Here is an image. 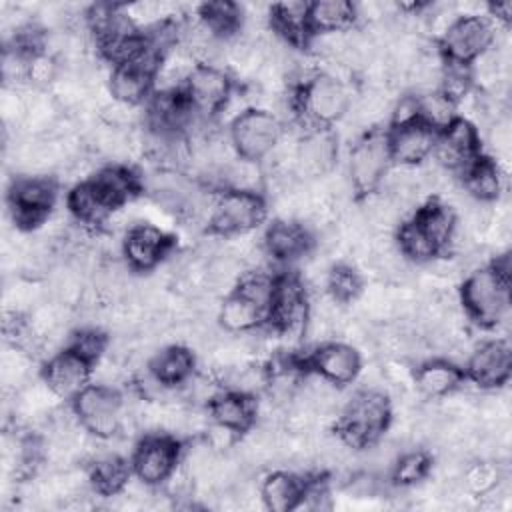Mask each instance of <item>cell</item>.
<instances>
[{
  "instance_id": "cell-40",
  "label": "cell",
  "mask_w": 512,
  "mask_h": 512,
  "mask_svg": "<svg viewBox=\"0 0 512 512\" xmlns=\"http://www.w3.org/2000/svg\"><path fill=\"white\" fill-rule=\"evenodd\" d=\"M104 348H106V340H104V336L100 332H96V330H82V332H78L72 338L68 350L76 352L78 356H82L86 362L92 364L94 360H98L102 356Z\"/></svg>"
},
{
  "instance_id": "cell-39",
  "label": "cell",
  "mask_w": 512,
  "mask_h": 512,
  "mask_svg": "<svg viewBox=\"0 0 512 512\" xmlns=\"http://www.w3.org/2000/svg\"><path fill=\"white\" fill-rule=\"evenodd\" d=\"M430 460L424 452H408L400 454L394 462V478L400 484H412L426 476Z\"/></svg>"
},
{
  "instance_id": "cell-32",
  "label": "cell",
  "mask_w": 512,
  "mask_h": 512,
  "mask_svg": "<svg viewBox=\"0 0 512 512\" xmlns=\"http://www.w3.org/2000/svg\"><path fill=\"white\" fill-rule=\"evenodd\" d=\"M240 20H242V10L234 2L220 0V2H208L200 6V24L216 38L234 32L240 26Z\"/></svg>"
},
{
  "instance_id": "cell-6",
  "label": "cell",
  "mask_w": 512,
  "mask_h": 512,
  "mask_svg": "<svg viewBox=\"0 0 512 512\" xmlns=\"http://www.w3.org/2000/svg\"><path fill=\"white\" fill-rule=\"evenodd\" d=\"M390 160L388 138L380 132L362 136L350 152V180L352 186L364 194L372 192L384 178Z\"/></svg>"
},
{
  "instance_id": "cell-1",
  "label": "cell",
  "mask_w": 512,
  "mask_h": 512,
  "mask_svg": "<svg viewBox=\"0 0 512 512\" xmlns=\"http://www.w3.org/2000/svg\"><path fill=\"white\" fill-rule=\"evenodd\" d=\"M390 406L384 394L366 390L356 394L346 406L338 434L352 446L362 448L372 444L388 426Z\"/></svg>"
},
{
  "instance_id": "cell-13",
  "label": "cell",
  "mask_w": 512,
  "mask_h": 512,
  "mask_svg": "<svg viewBox=\"0 0 512 512\" xmlns=\"http://www.w3.org/2000/svg\"><path fill=\"white\" fill-rule=\"evenodd\" d=\"M336 156H338V140L334 132L314 130L300 140L294 152V166L302 176L318 178V176H326L334 168Z\"/></svg>"
},
{
  "instance_id": "cell-37",
  "label": "cell",
  "mask_w": 512,
  "mask_h": 512,
  "mask_svg": "<svg viewBox=\"0 0 512 512\" xmlns=\"http://www.w3.org/2000/svg\"><path fill=\"white\" fill-rule=\"evenodd\" d=\"M328 290L330 296L336 302H348L354 300L362 290V280L358 272H354L350 266H338L328 274Z\"/></svg>"
},
{
  "instance_id": "cell-30",
  "label": "cell",
  "mask_w": 512,
  "mask_h": 512,
  "mask_svg": "<svg viewBox=\"0 0 512 512\" xmlns=\"http://www.w3.org/2000/svg\"><path fill=\"white\" fill-rule=\"evenodd\" d=\"M302 490L304 488L294 476L286 472H276L264 480L262 500L270 510L284 512L298 506V502L302 500Z\"/></svg>"
},
{
  "instance_id": "cell-3",
  "label": "cell",
  "mask_w": 512,
  "mask_h": 512,
  "mask_svg": "<svg viewBox=\"0 0 512 512\" xmlns=\"http://www.w3.org/2000/svg\"><path fill=\"white\" fill-rule=\"evenodd\" d=\"M232 144L250 162L268 156L280 140V124L266 110H244L232 122Z\"/></svg>"
},
{
  "instance_id": "cell-31",
  "label": "cell",
  "mask_w": 512,
  "mask_h": 512,
  "mask_svg": "<svg viewBox=\"0 0 512 512\" xmlns=\"http://www.w3.org/2000/svg\"><path fill=\"white\" fill-rule=\"evenodd\" d=\"M502 178L498 172V166L488 160H474L466 170V190L480 202L494 200L500 194Z\"/></svg>"
},
{
  "instance_id": "cell-16",
  "label": "cell",
  "mask_w": 512,
  "mask_h": 512,
  "mask_svg": "<svg viewBox=\"0 0 512 512\" xmlns=\"http://www.w3.org/2000/svg\"><path fill=\"white\" fill-rule=\"evenodd\" d=\"M478 152L476 128L462 118H454L444 126V134L436 144V158L446 168L470 166Z\"/></svg>"
},
{
  "instance_id": "cell-29",
  "label": "cell",
  "mask_w": 512,
  "mask_h": 512,
  "mask_svg": "<svg viewBox=\"0 0 512 512\" xmlns=\"http://www.w3.org/2000/svg\"><path fill=\"white\" fill-rule=\"evenodd\" d=\"M68 206L84 222H98L114 210L94 180L76 186L68 196Z\"/></svg>"
},
{
  "instance_id": "cell-25",
  "label": "cell",
  "mask_w": 512,
  "mask_h": 512,
  "mask_svg": "<svg viewBox=\"0 0 512 512\" xmlns=\"http://www.w3.org/2000/svg\"><path fill=\"white\" fill-rule=\"evenodd\" d=\"M194 358L184 346H168L150 360V374L166 386L184 384L192 374Z\"/></svg>"
},
{
  "instance_id": "cell-35",
  "label": "cell",
  "mask_w": 512,
  "mask_h": 512,
  "mask_svg": "<svg viewBox=\"0 0 512 512\" xmlns=\"http://www.w3.org/2000/svg\"><path fill=\"white\" fill-rule=\"evenodd\" d=\"M398 250L416 262H424L438 252V246L424 234V230L416 222H408L398 232Z\"/></svg>"
},
{
  "instance_id": "cell-18",
  "label": "cell",
  "mask_w": 512,
  "mask_h": 512,
  "mask_svg": "<svg viewBox=\"0 0 512 512\" xmlns=\"http://www.w3.org/2000/svg\"><path fill=\"white\" fill-rule=\"evenodd\" d=\"M434 146V128L422 120H414L404 126H396L394 134L388 138L390 158L400 164H416L424 160Z\"/></svg>"
},
{
  "instance_id": "cell-8",
  "label": "cell",
  "mask_w": 512,
  "mask_h": 512,
  "mask_svg": "<svg viewBox=\"0 0 512 512\" xmlns=\"http://www.w3.org/2000/svg\"><path fill=\"white\" fill-rule=\"evenodd\" d=\"M158 66V54L150 44L144 56L136 62L116 66L110 74V94L114 96V100L126 106L138 104L148 94L152 78L158 72Z\"/></svg>"
},
{
  "instance_id": "cell-17",
  "label": "cell",
  "mask_w": 512,
  "mask_h": 512,
  "mask_svg": "<svg viewBox=\"0 0 512 512\" xmlns=\"http://www.w3.org/2000/svg\"><path fill=\"white\" fill-rule=\"evenodd\" d=\"M468 376L478 386H500L510 376V348L506 342H488L468 358Z\"/></svg>"
},
{
  "instance_id": "cell-9",
  "label": "cell",
  "mask_w": 512,
  "mask_h": 512,
  "mask_svg": "<svg viewBox=\"0 0 512 512\" xmlns=\"http://www.w3.org/2000/svg\"><path fill=\"white\" fill-rule=\"evenodd\" d=\"M350 94L346 86L328 74L314 76L302 88V108L318 122H334L346 114Z\"/></svg>"
},
{
  "instance_id": "cell-28",
  "label": "cell",
  "mask_w": 512,
  "mask_h": 512,
  "mask_svg": "<svg viewBox=\"0 0 512 512\" xmlns=\"http://www.w3.org/2000/svg\"><path fill=\"white\" fill-rule=\"evenodd\" d=\"M424 234L438 246V250L446 244H450V238L456 230V218L454 212L438 202H430L424 208H420V212L416 214L414 220Z\"/></svg>"
},
{
  "instance_id": "cell-26",
  "label": "cell",
  "mask_w": 512,
  "mask_h": 512,
  "mask_svg": "<svg viewBox=\"0 0 512 512\" xmlns=\"http://www.w3.org/2000/svg\"><path fill=\"white\" fill-rule=\"evenodd\" d=\"M460 378H462V372L454 364L444 360L424 362L414 376L418 390L428 398L450 394L460 384Z\"/></svg>"
},
{
  "instance_id": "cell-7",
  "label": "cell",
  "mask_w": 512,
  "mask_h": 512,
  "mask_svg": "<svg viewBox=\"0 0 512 512\" xmlns=\"http://www.w3.org/2000/svg\"><path fill=\"white\" fill-rule=\"evenodd\" d=\"M264 218V202L256 192L230 190L226 192L212 212V228L220 234L246 232L258 226Z\"/></svg>"
},
{
  "instance_id": "cell-5",
  "label": "cell",
  "mask_w": 512,
  "mask_h": 512,
  "mask_svg": "<svg viewBox=\"0 0 512 512\" xmlns=\"http://www.w3.org/2000/svg\"><path fill=\"white\" fill-rule=\"evenodd\" d=\"M492 42V26L478 14H464L444 30L442 50L452 64L464 66L482 56Z\"/></svg>"
},
{
  "instance_id": "cell-14",
  "label": "cell",
  "mask_w": 512,
  "mask_h": 512,
  "mask_svg": "<svg viewBox=\"0 0 512 512\" xmlns=\"http://www.w3.org/2000/svg\"><path fill=\"white\" fill-rule=\"evenodd\" d=\"M90 376V362H86L82 356H78L72 350H64L56 354L44 368V380L46 386L66 398V396H78L88 384Z\"/></svg>"
},
{
  "instance_id": "cell-12",
  "label": "cell",
  "mask_w": 512,
  "mask_h": 512,
  "mask_svg": "<svg viewBox=\"0 0 512 512\" xmlns=\"http://www.w3.org/2000/svg\"><path fill=\"white\" fill-rule=\"evenodd\" d=\"M178 446L168 436H150L134 452V472L144 484L164 482L176 468Z\"/></svg>"
},
{
  "instance_id": "cell-42",
  "label": "cell",
  "mask_w": 512,
  "mask_h": 512,
  "mask_svg": "<svg viewBox=\"0 0 512 512\" xmlns=\"http://www.w3.org/2000/svg\"><path fill=\"white\" fill-rule=\"evenodd\" d=\"M492 16L498 18V20H504L508 22L510 20V14H512V2H500V4H490L488 6Z\"/></svg>"
},
{
  "instance_id": "cell-11",
  "label": "cell",
  "mask_w": 512,
  "mask_h": 512,
  "mask_svg": "<svg viewBox=\"0 0 512 512\" xmlns=\"http://www.w3.org/2000/svg\"><path fill=\"white\" fill-rule=\"evenodd\" d=\"M56 188L48 178H22L12 184L10 206L14 210V220L22 226H32L42 220L44 214L54 204Z\"/></svg>"
},
{
  "instance_id": "cell-34",
  "label": "cell",
  "mask_w": 512,
  "mask_h": 512,
  "mask_svg": "<svg viewBox=\"0 0 512 512\" xmlns=\"http://www.w3.org/2000/svg\"><path fill=\"white\" fill-rule=\"evenodd\" d=\"M94 184L102 190V194L108 198V202L114 208H118L124 200H128L136 190L134 176L124 168H106V170H102L94 178Z\"/></svg>"
},
{
  "instance_id": "cell-21",
  "label": "cell",
  "mask_w": 512,
  "mask_h": 512,
  "mask_svg": "<svg viewBox=\"0 0 512 512\" xmlns=\"http://www.w3.org/2000/svg\"><path fill=\"white\" fill-rule=\"evenodd\" d=\"M358 18V8L346 0H322L308 8L310 30L320 34H338L354 24Z\"/></svg>"
},
{
  "instance_id": "cell-10",
  "label": "cell",
  "mask_w": 512,
  "mask_h": 512,
  "mask_svg": "<svg viewBox=\"0 0 512 512\" xmlns=\"http://www.w3.org/2000/svg\"><path fill=\"white\" fill-rule=\"evenodd\" d=\"M268 312L270 320L280 332L290 334L304 330L308 320V306L302 284L292 276H282L274 280Z\"/></svg>"
},
{
  "instance_id": "cell-15",
  "label": "cell",
  "mask_w": 512,
  "mask_h": 512,
  "mask_svg": "<svg viewBox=\"0 0 512 512\" xmlns=\"http://www.w3.org/2000/svg\"><path fill=\"white\" fill-rule=\"evenodd\" d=\"M186 84L190 104L202 112H214L222 108L230 96L228 76L212 64L196 66Z\"/></svg>"
},
{
  "instance_id": "cell-23",
  "label": "cell",
  "mask_w": 512,
  "mask_h": 512,
  "mask_svg": "<svg viewBox=\"0 0 512 512\" xmlns=\"http://www.w3.org/2000/svg\"><path fill=\"white\" fill-rule=\"evenodd\" d=\"M266 250L278 258V260H290L298 258L306 252L310 238L306 230L290 220H276L268 230H266Z\"/></svg>"
},
{
  "instance_id": "cell-2",
  "label": "cell",
  "mask_w": 512,
  "mask_h": 512,
  "mask_svg": "<svg viewBox=\"0 0 512 512\" xmlns=\"http://www.w3.org/2000/svg\"><path fill=\"white\" fill-rule=\"evenodd\" d=\"M462 302L472 318L482 324L504 320L508 310V276L496 268H480L472 272L462 286Z\"/></svg>"
},
{
  "instance_id": "cell-33",
  "label": "cell",
  "mask_w": 512,
  "mask_h": 512,
  "mask_svg": "<svg viewBox=\"0 0 512 512\" xmlns=\"http://www.w3.org/2000/svg\"><path fill=\"white\" fill-rule=\"evenodd\" d=\"M128 480V468L116 454H104L94 460L92 484L102 494H116Z\"/></svg>"
},
{
  "instance_id": "cell-22",
  "label": "cell",
  "mask_w": 512,
  "mask_h": 512,
  "mask_svg": "<svg viewBox=\"0 0 512 512\" xmlns=\"http://www.w3.org/2000/svg\"><path fill=\"white\" fill-rule=\"evenodd\" d=\"M210 414L216 424L230 428L234 432H242L252 424L256 416V408L248 398V394L228 392V394H218L210 400Z\"/></svg>"
},
{
  "instance_id": "cell-38",
  "label": "cell",
  "mask_w": 512,
  "mask_h": 512,
  "mask_svg": "<svg viewBox=\"0 0 512 512\" xmlns=\"http://www.w3.org/2000/svg\"><path fill=\"white\" fill-rule=\"evenodd\" d=\"M498 482H500V468L494 462H490V460L474 462L464 472V486H466V490L476 492L480 496L490 492L492 488H496Z\"/></svg>"
},
{
  "instance_id": "cell-36",
  "label": "cell",
  "mask_w": 512,
  "mask_h": 512,
  "mask_svg": "<svg viewBox=\"0 0 512 512\" xmlns=\"http://www.w3.org/2000/svg\"><path fill=\"white\" fill-rule=\"evenodd\" d=\"M418 102V118L428 124L430 128L434 126H448L454 118H452V102L442 96L440 92H430L424 94L420 98H416Z\"/></svg>"
},
{
  "instance_id": "cell-24",
  "label": "cell",
  "mask_w": 512,
  "mask_h": 512,
  "mask_svg": "<svg viewBox=\"0 0 512 512\" xmlns=\"http://www.w3.org/2000/svg\"><path fill=\"white\" fill-rule=\"evenodd\" d=\"M306 2H282L272 6V22L278 34L292 46H302L308 42L312 30L308 20Z\"/></svg>"
},
{
  "instance_id": "cell-41",
  "label": "cell",
  "mask_w": 512,
  "mask_h": 512,
  "mask_svg": "<svg viewBox=\"0 0 512 512\" xmlns=\"http://www.w3.org/2000/svg\"><path fill=\"white\" fill-rule=\"evenodd\" d=\"M440 82H442V92L440 94L446 96L454 104L456 100H460L468 92V88H470V74L464 70L462 64H452L444 72Z\"/></svg>"
},
{
  "instance_id": "cell-19",
  "label": "cell",
  "mask_w": 512,
  "mask_h": 512,
  "mask_svg": "<svg viewBox=\"0 0 512 512\" xmlns=\"http://www.w3.org/2000/svg\"><path fill=\"white\" fill-rule=\"evenodd\" d=\"M314 370L334 386L352 382L360 372V356L348 344H326L312 356Z\"/></svg>"
},
{
  "instance_id": "cell-27",
  "label": "cell",
  "mask_w": 512,
  "mask_h": 512,
  "mask_svg": "<svg viewBox=\"0 0 512 512\" xmlns=\"http://www.w3.org/2000/svg\"><path fill=\"white\" fill-rule=\"evenodd\" d=\"M262 312H264V308H260L256 302L248 300L246 296H242L240 292L234 290L222 302V306L218 310V318H220V324L228 332H246L260 322Z\"/></svg>"
},
{
  "instance_id": "cell-4",
  "label": "cell",
  "mask_w": 512,
  "mask_h": 512,
  "mask_svg": "<svg viewBox=\"0 0 512 512\" xmlns=\"http://www.w3.org/2000/svg\"><path fill=\"white\" fill-rule=\"evenodd\" d=\"M122 398L112 386H86L74 396V412L78 420L96 436H112L124 418Z\"/></svg>"
},
{
  "instance_id": "cell-20",
  "label": "cell",
  "mask_w": 512,
  "mask_h": 512,
  "mask_svg": "<svg viewBox=\"0 0 512 512\" xmlns=\"http://www.w3.org/2000/svg\"><path fill=\"white\" fill-rule=\"evenodd\" d=\"M168 248H170L168 236H164L158 228L148 224L130 228L124 242L126 258L138 270H148L156 266L166 256Z\"/></svg>"
}]
</instances>
